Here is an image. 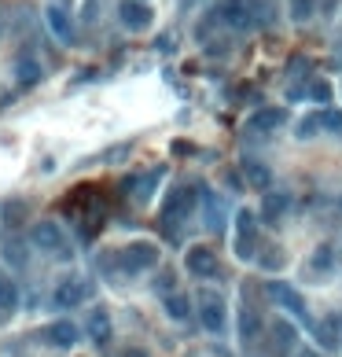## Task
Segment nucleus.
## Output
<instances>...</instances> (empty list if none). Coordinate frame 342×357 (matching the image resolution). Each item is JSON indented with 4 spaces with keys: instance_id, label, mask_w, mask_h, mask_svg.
<instances>
[{
    "instance_id": "1",
    "label": "nucleus",
    "mask_w": 342,
    "mask_h": 357,
    "mask_svg": "<svg viewBox=\"0 0 342 357\" xmlns=\"http://www.w3.org/2000/svg\"><path fill=\"white\" fill-rule=\"evenodd\" d=\"M195 196H203V188H188V184H177L173 192L166 196L162 210H159V225H162L166 239H180L177 228H180V221L195 210Z\"/></svg>"
},
{
    "instance_id": "2",
    "label": "nucleus",
    "mask_w": 342,
    "mask_h": 357,
    "mask_svg": "<svg viewBox=\"0 0 342 357\" xmlns=\"http://www.w3.org/2000/svg\"><path fill=\"white\" fill-rule=\"evenodd\" d=\"M258 218L251 210H240L235 214V258L240 262H251L258 258Z\"/></svg>"
},
{
    "instance_id": "3",
    "label": "nucleus",
    "mask_w": 342,
    "mask_h": 357,
    "mask_svg": "<svg viewBox=\"0 0 342 357\" xmlns=\"http://www.w3.org/2000/svg\"><path fill=\"white\" fill-rule=\"evenodd\" d=\"M118 258L125 262V273H143L151 265H159V247L148 244V239H133L129 247L118 251Z\"/></svg>"
},
{
    "instance_id": "4",
    "label": "nucleus",
    "mask_w": 342,
    "mask_h": 357,
    "mask_svg": "<svg viewBox=\"0 0 342 357\" xmlns=\"http://www.w3.org/2000/svg\"><path fill=\"white\" fill-rule=\"evenodd\" d=\"M33 247H41V251H48V254H59V258H70V247H67V236H63V228L56 225V221H37L33 225Z\"/></svg>"
},
{
    "instance_id": "5",
    "label": "nucleus",
    "mask_w": 342,
    "mask_h": 357,
    "mask_svg": "<svg viewBox=\"0 0 342 357\" xmlns=\"http://www.w3.org/2000/svg\"><path fill=\"white\" fill-rule=\"evenodd\" d=\"M199 324L206 331H214V335L225 331L228 313H225V299H221L217 291H203V299H199Z\"/></svg>"
},
{
    "instance_id": "6",
    "label": "nucleus",
    "mask_w": 342,
    "mask_h": 357,
    "mask_svg": "<svg viewBox=\"0 0 342 357\" xmlns=\"http://www.w3.org/2000/svg\"><path fill=\"white\" fill-rule=\"evenodd\" d=\"M217 11H221V22H228L232 30H254L258 26V15H254L251 0H221Z\"/></svg>"
},
{
    "instance_id": "7",
    "label": "nucleus",
    "mask_w": 342,
    "mask_h": 357,
    "mask_svg": "<svg viewBox=\"0 0 342 357\" xmlns=\"http://www.w3.org/2000/svg\"><path fill=\"white\" fill-rule=\"evenodd\" d=\"M287 125V111L283 107H258L251 118H247V129L251 133H276V129H283Z\"/></svg>"
},
{
    "instance_id": "8",
    "label": "nucleus",
    "mask_w": 342,
    "mask_h": 357,
    "mask_svg": "<svg viewBox=\"0 0 342 357\" xmlns=\"http://www.w3.org/2000/svg\"><path fill=\"white\" fill-rule=\"evenodd\" d=\"M184 265H188V273L192 276H203V280H210V276H217V254L210 251V247H188V254H184Z\"/></svg>"
},
{
    "instance_id": "9",
    "label": "nucleus",
    "mask_w": 342,
    "mask_h": 357,
    "mask_svg": "<svg viewBox=\"0 0 342 357\" xmlns=\"http://www.w3.org/2000/svg\"><path fill=\"white\" fill-rule=\"evenodd\" d=\"M118 15H122V22L129 30H148L155 22V11L143 4V0H122V4H118Z\"/></svg>"
},
{
    "instance_id": "10",
    "label": "nucleus",
    "mask_w": 342,
    "mask_h": 357,
    "mask_svg": "<svg viewBox=\"0 0 342 357\" xmlns=\"http://www.w3.org/2000/svg\"><path fill=\"white\" fill-rule=\"evenodd\" d=\"M261 331H265V324H261L258 306L243 299V310H240V339H243V347H254V342L261 339Z\"/></svg>"
},
{
    "instance_id": "11",
    "label": "nucleus",
    "mask_w": 342,
    "mask_h": 357,
    "mask_svg": "<svg viewBox=\"0 0 342 357\" xmlns=\"http://www.w3.org/2000/svg\"><path fill=\"white\" fill-rule=\"evenodd\" d=\"M269 295H272V302H280L287 313H295V317H306V321H309V310H306V302L298 299V291H295L291 284H283V280H276V284H269Z\"/></svg>"
},
{
    "instance_id": "12",
    "label": "nucleus",
    "mask_w": 342,
    "mask_h": 357,
    "mask_svg": "<svg viewBox=\"0 0 342 357\" xmlns=\"http://www.w3.org/2000/svg\"><path fill=\"white\" fill-rule=\"evenodd\" d=\"M45 19H48L52 33H56L63 45H74V19H70V11H67V8L48 4V8H45Z\"/></svg>"
},
{
    "instance_id": "13",
    "label": "nucleus",
    "mask_w": 342,
    "mask_h": 357,
    "mask_svg": "<svg viewBox=\"0 0 342 357\" xmlns=\"http://www.w3.org/2000/svg\"><path fill=\"white\" fill-rule=\"evenodd\" d=\"M287 210H291V196L287 192H265V199H261V221H283L287 218Z\"/></svg>"
},
{
    "instance_id": "14",
    "label": "nucleus",
    "mask_w": 342,
    "mask_h": 357,
    "mask_svg": "<svg viewBox=\"0 0 342 357\" xmlns=\"http://www.w3.org/2000/svg\"><path fill=\"white\" fill-rule=\"evenodd\" d=\"M77 335H81V331H77L74 321H52L48 331H45V339L52 342V347H63V350H70L77 342Z\"/></svg>"
},
{
    "instance_id": "15",
    "label": "nucleus",
    "mask_w": 342,
    "mask_h": 357,
    "mask_svg": "<svg viewBox=\"0 0 342 357\" xmlns=\"http://www.w3.org/2000/svg\"><path fill=\"white\" fill-rule=\"evenodd\" d=\"M85 295H88V284H85V280H77V276L63 280V284L56 287V302L59 306H77V302H85Z\"/></svg>"
},
{
    "instance_id": "16",
    "label": "nucleus",
    "mask_w": 342,
    "mask_h": 357,
    "mask_svg": "<svg viewBox=\"0 0 342 357\" xmlns=\"http://www.w3.org/2000/svg\"><path fill=\"white\" fill-rule=\"evenodd\" d=\"M243 177H247V184L251 188H261V192H272V173H269V166L265 162H254V159H243Z\"/></svg>"
},
{
    "instance_id": "17",
    "label": "nucleus",
    "mask_w": 342,
    "mask_h": 357,
    "mask_svg": "<svg viewBox=\"0 0 342 357\" xmlns=\"http://www.w3.org/2000/svg\"><path fill=\"white\" fill-rule=\"evenodd\" d=\"M41 63L37 59H30V56H22V59H15V81H19V88H33L37 81H41Z\"/></svg>"
},
{
    "instance_id": "18",
    "label": "nucleus",
    "mask_w": 342,
    "mask_h": 357,
    "mask_svg": "<svg viewBox=\"0 0 342 357\" xmlns=\"http://www.w3.org/2000/svg\"><path fill=\"white\" fill-rule=\"evenodd\" d=\"M162 177H166V166H155V170L140 173V181H137V188H133L137 203H148V199L155 196V188H159V181H162Z\"/></svg>"
},
{
    "instance_id": "19",
    "label": "nucleus",
    "mask_w": 342,
    "mask_h": 357,
    "mask_svg": "<svg viewBox=\"0 0 342 357\" xmlns=\"http://www.w3.org/2000/svg\"><path fill=\"white\" fill-rule=\"evenodd\" d=\"M272 342H276V357H283L280 350H295L298 347V331L291 328V321H276L272 324Z\"/></svg>"
},
{
    "instance_id": "20",
    "label": "nucleus",
    "mask_w": 342,
    "mask_h": 357,
    "mask_svg": "<svg viewBox=\"0 0 342 357\" xmlns=\"http://www.w3.org/2000/svg\"><path fill=\"white\" fill-rule=\"evenodd\" d=\"M88 335H92V342H111V313L107 310L88 313Z\"/></svg>"
},
{
    "instance_id": "21",
    "label": "nucleus",
    "mask_w": 342,
    "mask_h": 357,
    "mask_svg": "<svg viewBox=\"0 0 342 357\" xmlns=\"http://www.w3.org/2000/svg\"><path fill=\"white\" fill-rule=\"evenodd\" d=\"M19 302H22L19 299V284L11 276H0V313L11 317V313L19 310Z\"/></svg>"
},
{
    "instance_id": "22",
    "label": "nucleus",
    "mask_w": 342,
    "mask_h": 357,
    "mask_svg": "<svg viewBox=\"0 0 342 357\" xmlns=\"http://www.w3.org/2000/svg\"><path fill=\"white\" fill-rule=\"evenodd\" d=\"M313 335L320 339V347H324V350H339V347H342V324H335V321L313 324Z\"/></svg>"
},
{
    "instance_id": "23",
    "label": "nucleus",
    "mask_w": 342,
    "mask_h": 357,
    "mask_svg": "<svg viewBox=\"0 0 342 357\" xmlns=\"http://www.w3.org/2000/svg\"><path fill=\"white\" fill-rule=\"evenodd\" d=\"M162 306H166V313L173 317V321H188V317H192V299H188V295H180V291L166 295Z\"/></svg>"
},
{
    "instance_id": "24",
    "label": "nucleus",
    "mask_w": 342,
    "mask_h": 357,
    "mask_svg": "<svg viewBox=\"0 0 342 357\" xmlns=\"http://www.w3.org/2000/svg\"><path fill=\"white\" fill-rule=\"evenodd\" d=\"M283 262H287V254L280 247H261L258 251V265H261V269H269V273H280Z\"/></svg>"
},
{
    "instance_id": "25",
    "label": "nucleus",
    "mask_w": 342,
    "mask_h": 357,
    "mask_svg": "<svg viewBox=\"0 0 342 357\" xmlns=\"http://www.w3.org/2000/svg\"><path fill=\"white\" fill-rule=\"evenodd\" d=\"M203 199H206V228L214 232V228H221L225 210H221V199H214V192H210V188H203Z\"/></svg>"
},
{
    "instance_id": "26",
    "label": "nucleus",
    "mask_w": 342,
    "mask_h": 357,
    "mask_svg": "<svg viewBox=\"0 0 342 357\" xmlns=\"http://www.w3.org/2000/svg\"><path fill=\"white\" fill-rule=\"evenodd\" d=\"M313 269H317V273H327V269H332V265H335V247L332 244H320L317 251H313Z\"/></svg>"
},
{
    "instance_id": "27",
    "label": "nucleus",
    "mask_w": 342,
    "mask_h": 357,
    "mask_svg": "<svg viewBox=\"0 0 342 357\" xmlns=\"http://www.w3.org/2000/svg\"><path fill=\"white\" fill-rule=\"evenodd\" d=\"M4 258H8L11 265H26V244H22L19 236L4 239Z\"/></svg>"
},
{
    "instance_id": "28",
    "label": "nucleus",
    "mask_w": 342,
    "mask_h": 357,
    "mask_svg": "<svg viewBox=\"0 0 342 357\" xmlns=\"http://www.w3.org/2000/svg\"><path fill=\"white\" fill-rule=\"evenodd\" d=\"M313 11H317V0H291V19L295 22H306Z\"/></svg>"
},
{
    "instance_id": "29",
    "label": "nucleus",
    "mask_w": 342,
    "mask_h": 357,
    "mask_svg": "<svg viewBox=\"0 0 342 357\" xmlns=\"http://www.w3.org/2000/svg\"><path fill=\"white\" fill-rule=\"evenodd\" d=\"M295 133H298L302 140H306V136H317V133H320V114H306V118L298 122Z\"/></svg>"
},
{
    "instance_id": "30",
    "label": "nucleus",
    "mask_w": 342,
    "mask_h": 357,
    "mask_svg": "<svg viewBox=\"0 0 342 357\" xmlns=\"http://www.w3.org/2000/svg\"><path fill=\"white\" fill-rule=\"evenodd\" d=\"M320 129L342 133V111H320Z\"/></svg>"
},
{
    "instance_id": "31",
    "label": "nucleus",
    "mask_w": 342,
    "mask_h": 357,
    "mask_svg": "<svg viewBox=\"0 0 342 357\" xmlns=\"http://www.w3.org/2000/svg\"><path fill=\"white\" fill-rule=\"evenodd\" d=\"M309 96L317 100V104H327V100H332V85H327V81H320V78H317V81L309 85Z\"/></svg>"
},
{
    "instance_id": "32",
    "label": "nucleus",
    "mask_w": 342,
    "mask_h": 357,
    "mask_svg": "<svg viewBox=\"0 0 342 357\" xmlns=\"http://www.w3.org/2000/svg\"><path fill=\"white\" fill-rule=\"evenodd\" d=\"M155 291H159V295H173V273L162 269L159 276H155Z\"/></svg>"
},
{
    "instance_id": "33",
    "label": "nucleus",
    "mask_w": 342,
    "mask_h": 357,
    "mask_svg": "<svg viewBox=\"0 0 342 357\" xmlns=\"http://www.w3.org/2000/svg\"><path fill=\"white\" fill-rule=\"evenodd\" d=\"M22 218H26L22 203H8V225H22Z\"/></svg>"
},
{
    "instance_id": "34",
    "label": "nucleus",
    "mask_w": 342,
    "mask_h": 357,
    "mask_svg": "<svg viewBox=\"0 0 342 357\" xmlns=\"http://www.w3.org/2000/svg\"><path fill=\"white\" fill-rule=\"evenodd\" d=\"M125 357H148V354L143 350H125Z\"/></svg>"
}]
</instances>
